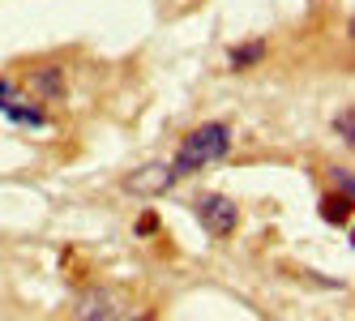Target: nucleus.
Returning <instances> with one entry per match:
<instances>
[{
	"label": "nucleus",
	"instance_id": "5",
	"mask_svg": "<svg viewBox=\"0 0 355 321\" xmlns=\"http://www.w3.org/2000/svg\"><path fill=\"white\" fill-rule=\"evenodd\" d=\"M171 184H175V176H171L167 163H150V167L133 171V176H124V189L129 193H167Z\"/></svg>",
	"mask_w": 355,
	"mask_h": 321
},
{
	"label": "nucleus",
	"instance_id": "8",
	"mask_svg": "<svg viewBox=\"0 0 355 321\" xmlns=\"http://www.w3.org/2000/svg\"><path fill=\"white\" fill-rule=\"evenodd\" d=\"M73 317H116V304H112V295L107 291H86L78 304H73Z\"/></svg>",
	"mask_w": 355,
	"mask_h": 321
},
{
	"label": "nucleus",
	"instance_id": "7",
	"mask_svg": "<svg viewBox=\"0 0 355 321\" xmlns=\"http://www.w3.org/2000/svg\"><path fill=\"white\" fill-rule=\"evenodd\" d=\"M266 52H270V47H266L261 39H252V43H236L232 52H227V64H232L236 73H244V69H252V64H261V60H266Z\"/></svg>",
	"mask_w": 355,
	"mask_h": 321
},
{
	"label": "nucleus",
	"instance_id": "2",
	"mask_svg": "<svg viewBox=\"0 0 355 321\" xmlns=\"http://www.w3.org/2000/svg\"><path fill=\"white\" fill-rule=\"evenodd\" d=\"M193 214H197V223L206 227L214 240L236 236V227H240V210H236V202H227L223 193H201L193 202Z\"/></svg>",
	"mask_w": 355,
	"mask_h": 321
},
{
	"label": "nucleus",
	"instance_id": "10",
	"mask_svg": "<svg viewBox=\"0 0 355 321\" xmlns=\"http://www.w3.org/2000/svg\"><path fill=\"white\" fill-rule=\"evenodd\" d=\"M133 232H137V236H150V232H159V214H141Z\"/></svg>",
	"mask_w": 355,
	"mask_h": 321
},
{
	"label": "nucleus",
	"instance_id": "4",
	"mask_svg": "<svg viewBox=\"0 0 355 321\" xmlns=\"http://www.w3.org/2000/svg\"><path fill=\"white\" fill-rule=\"evenodd\" d=\"M31 90H35L39 103H60V98H69V90H64V69H60V64L35 69V73H31Z\"/></svg>",
	"mask_w": 355,
	"mask_h": 321
},
{
	"label": "nucleus",
	"instance_id": "9",
	"mask_svg": "<svg viewBox=\"0 0 355 321\" xmlns=\"http://www.w3.org/2000/svg\"><path fill=\"white\" fill-rule=\"evenodd\" d=\"M334 133H338L347 146L355 141V112H351V107H347V112H338V120H334Z\"/></svg>",
	"mask_w": 355,
	"mask_h": 321
},
{
	"label": "nucleus",
	"instance_id": "6",
	"mask_svg": "<svg viewBox=\"0 0 355 321\" xmlns=\"http://www.w3.org/2000/svg\"><path fill=\"white\" fill-rule=\"evenodd\" d=\"M351 202H355V193H343V189L325 193L321 218H325V223H334V227H347V223H351Z\"/></svg>",
	"mask_w": 355,
	"mask_h": 321
},
{
	"label": "nucleus",
	"instance_id": "1",
	"mask_svg": "<svg viewBox=\"0 0 355 321\" xmlns=\"http://www.w3.org/2000/svg\"><path fill=\"white\" fill-rule=\"evenodd\" d=\"M227 155H232V129H227L223 120H210V125H197L180 141V150H175V159L167 167H171L175 180H184V176H193V171L210 167V163H223Z\"/></svg>",
	"mask_w": 355,
	"mask_h": 321
},
{
	"label": "nucleus",
	"instance_id": "11",
	"mask_svg": "<svg viewBox=\"0 0 355 321\" xmlns=\"http://www.w3.org/2000/svg\"><path fill=\"white\" fill-rule=\"evenodd\" d=\"M334 184H338L343 193H355V180H351V171H343V167H334Z\"/></svg>",
	"mask_w": 355,
	"mask_h": 321
},
{
	"label": "nucleus",
	"instance_id": "3",
	"mask_svg": "<svg viewBox=\"0 0 355 321\" xmlns=\"http://www.w3.org/2000/svg\"><path fill=\"white\" fill-rule=\"evenodd\" d=\"M0 116H5L9 125H21V129H47L43 103H39V98H31V103H26L9 78H0Z\"/></svg>",
	"mask_w": 355,
	"mask_h": 321
}]
</instances>
